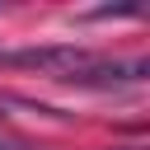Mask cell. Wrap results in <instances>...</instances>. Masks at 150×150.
I'll return each mask as SVG.
<instances>
[{"label": "cell", "instance_id": "6da1fadb", "mask_svg": "<svg viewBox=\"0 0 150 150\" xmlns=\"http://www.w3.org/2000/svg\"><path fill=\"white\" fill-rule=\"evenodd\" d=\"M0 150H9V145H5V141H0Z\"/></svg>", "mask_w": 150, "mask_h": 150}]
</instances>
